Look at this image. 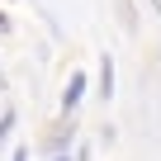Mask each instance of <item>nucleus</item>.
Listing matches in <instances>:
<instances>
[{
  "instance_id": "f257e3e1",
  "label": "nucleus",
  "mask_w": 161,
  "mask_h": 161,
  "mask_svg": "<svg viewBox=\"0 0 161 161\" xmlns=\"http://www.w3.org/2000/svg\"><path fill=\"white\" fill-rule=\"evenodd\" d=\"M80 90H86V76H71V90H66V104L80 100Z\"/></svg>"
}]
</instances>
